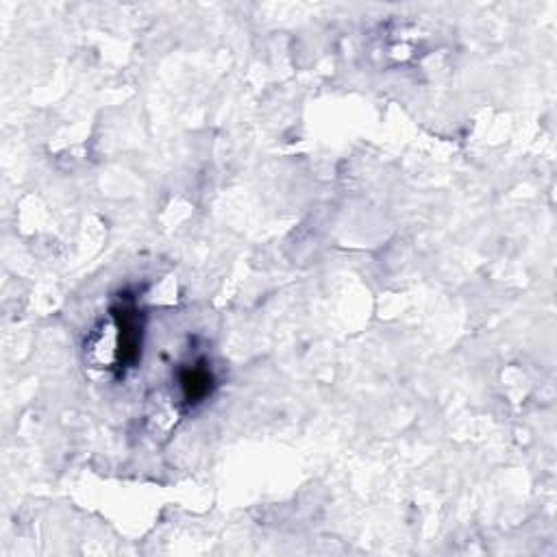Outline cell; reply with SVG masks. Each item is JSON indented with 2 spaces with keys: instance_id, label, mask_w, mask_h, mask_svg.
I'll return each mask as SVG.
<instances>
[{
  "instance_id": "cell-1",
  "label": "cell",
  "mask_w": 557,
  "mask_h": 557,
  "mask_svg": "<svg viewBox=\"0 0 557 557\" xmlns=\"http://www.w3.org/2000/svg\"><path fill=\"white\" fill-rule=\"evenodd\" d=\"M118 329V360L120 364L131 366L138 362L142 351V323L140 312L131 305H122L114 312Z\"/></svg>"
},
{
  "instance_id": "cell-2",
  "label": "cell",
  "mask_w": 557,
  "mask_h": 557,
  "mask_svg": "<svg viewBox=\"0 0 557 557\" xmlns=\"http://www.w3.org/2000/svg\"><path fill=\"white\" fill-rule=\"evenodd\" d=\"M179 383H181L185 403L192 407L203 403L207 396H212V390H214L212 368H209L205 362H194L192 366L181 370Z\"/></svg>"
}]
</instances>
